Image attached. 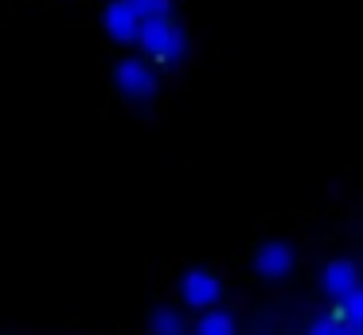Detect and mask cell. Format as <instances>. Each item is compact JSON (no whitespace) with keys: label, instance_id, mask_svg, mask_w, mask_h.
<instances>
[{"label":"cell","instance_id":"6da1fadb","mask_svg":"<svg viewBox=\"0 0 363 335\" xmlns=\"http://www.w3.org/2000/svg\"><path fill=\"white\" fill-rule=\"evenodd\" d=\"M137 43H141V51L157 62H180L184 55H188V31H184L172 16H149V20H141V28H137Z\"/></svg>","mask_w":363,"mask_h":335},{"label":"cell","instance_id":"7a4b0ae2","mask_svg":"<svg viewBox=\"0 0 363 335\" xmlns=\"http://www.w3.org/2000/svg\"><path fill=\"white\" fill-rule=\"evenodd\" d=\"M113 82H118V90L125 93V98L149 101L152 93H157V70H152V62L141 59V55H125V59L113 67Z\"/></svg>","mask_w":363,"mask_h":335},{"label":"cell","instance_id":"3957f363","mask_svg":"<svg viewBox=\"0 0 363 335\" xmlns=\"http://www.w3.org/2000/svg\"><path fill=\"white\" fill-rule=\"evenodd\" d=\"M180 296H184V304H188V308L207 312V308H215V304H219V296H223V280L215 277L211 269L196 265V269L184 273V280H180Z\"/></svg>","mask_w":363,"mask_h":335},{"label":"cell","instance_id":"277c9868","mask_svg":"<svg viewBox=\"0 0 363 335\" xmlns=\"http://www.w3.org/2000/svg\"><path fill=\"white\" fill-rule=\"evenodd\" d=\"M320 285H324V296H328L332 304L347 300L352 293H359V265L347 261V257H336V261L324 265Z\"/></svg>","mask_w":363,"mask_h":335},{"label":"cell","instance_id":"5b68a950","mask_svg":"<svg viewBox=\"0 0 363 335\" xmlns=\"http://www.w3.org/2000/svg\"><path fill=\"white\" fill-rule=\"evenodd\" d=\"M254 269L266 280H281L293 273V246L289 242H262L254 254Z\"/></svg>","mask_w":363,"mask_h":335},{"label":"cell","instance_id":"8992f818","mask_svg":"<svg viewBox=\"0 0 363 335\" xmlns=\"http://www.w3.org/2000/svg\"><path fill=\"white\" fill-rule=\"evenodd\" d=\"M102 23H106V31H110L118 43H133L137 28H141V12H137L133 0H110V4H106Z\"/></svg>","mask_w":363,"mask_h":335},{"label":"cell","instance_id":"52a82bcc","mask_svg":"<svg viewBox=\"0 0 363 335\" xmlns=\"http://www.w3.org/2000/svg\"><path fill=\"white\" fill-rule=\"evenodd\" d=\"M191 335H238V327H235V316L227 308H207V312H199Z\"/></svg>","mask_w":363,"mask_h":335},{"label":"cell","instance_id":"ba28073f","mask_svg":"<svg viewBox=\"0 0 363 335\" xmlns=\"http://www.w3.org/2000/svg\"><path fill=\"white\" fill-rule=\"evenodd\" d=\"M149 335H188V324L176 308H157L149 316Z\"/></svg>","mask_w":363,"mask_h":335},{"label":"cell","instance_id":"9c48e42d","mask_svg":"<svg viewBox=\"0 0 363 335\" xmlns=\"http://www.w3.org/2000/svg\"><path fill=\"white\" fill-rule=\"evenodd\" d=\"M305 335H344V324H340V312H324V316H316L313 324H308Z\"/></svg>","mask_w":363,"mask_h":335},{"label":"cell","instance_id":"30bf717a","mask_svg":"<svg viewBox=\"0 0 363 335\" xmlns=\"http://www.w3.org/2000/svg\"><path fill=\"white\" fill-rule=\"evenodd\" d=\"M137 12H141V20H149V16H172V0H133Z\"/></svg>","mask_w":363,"mask_h":335}]
</instances>
